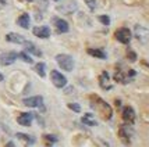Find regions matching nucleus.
<instances>
[{"label": "nucleus", "instance_id": "20e7f679", "mask_svg": "<svg viewBox=\"0 0 149 147\" xmlns=\"http://www.w3.org/2000/svg\"><path fill=\"white\" fill-rule=\"evenodd\" d=\"M50 79H52L53 85L56 86V88H64L65 85H67V78L61 74V72H58V71L53 70L52 72H50Z\"/></svg>", "mask_w": 149, "mask_h": 147}, {"label": "nucleus", "instance_id": "4468645a", "mask_svg": "<svg viewBox=\"0 0 149 147\" xmlns=\"http://www.w3.org/2000/svg\"><path fill=\"white\" fill-rule=\"evenodd\" d=\"M54 25H56V28L58 29V32L61 33H65L68 32V22L67 21H64V19H54Z\"/></svg>", "mask_w": 149, "mask_h": 147}, {"label": "nucleus", "instance_id": "2eb2a0df", "mask_svg": "<svg viewBox=\"0 0 149 147\" xmlns=\"http://www.w3.org/2000/svg\"><path fill=\"white\" fill-rule=\"evenodd\" d=\"M35 70H36V72L39 74L40 78L46 77V64L45 63H38V64H35Z\"/></svg>", "mask_w": 149, "mask_h": 147}, {"label": "nucleus", "instance_id": "1a4fd4ad", "mask_svg": "<svg viewBox=\"0 0 149 147\" xmlns=\"http://www.w3.org/2000/svg\"><path fill=\"white\" fill-rule=\"evenodd\" d=\"M33 35L35 36H38L40 39H46L50 36V29L47 28V26H35L33 28Z\"/></svg>", "mask_w": 149, "mask_h": 147}, {"label": "nucleus", "instance_id": "a878e982", "mask_svg": "<svg viewBox=\"0 0 149 147\" xmlns=\"http://www.w3.org/2000/svg\"><path fill=\"white\" fill-rule=\"evenodd\" d=\"M6 147H15V146H14V143H13V141H8V143L6 144Z\"/></svg>", "mask_w": 149, "mask_h": 147}, {"label": "nucleus", "instance_id": "cd10ccee", "mask_svg": "<svg viewBox=\"0 0 149 147\" xmlns=\"http://www.w3.org/2000/svg\"><path fill=\"white\" fill-rule=\"evenodd\" d=\"M0 81H3V75L1 74H0Z\"/></svg>", "mask_w": 149, "mask_h": 147}, {"label": "nucleus", "instance_id": "6e6552de", "mask_svg": "<svg viewBox=\"0 0 149 147\" xmlns=\"http://www.w3.org/2000/svg\"><path fill=\"white\" fill-rule=\"evenodd\" d=\"M123 119L127 122V124H132V122L135 121V111L132 110V107H130V106L124 107V110H123Z\"/></svg>", "mask_w": 149, "mask_h": 147}, {"label": "nucleus", "instance_id": "a211bd4d", "mask_svg": "<svg viewBox=\"0 0 149 147\" xmlns=\"http://www.w3.org/2000/svg\"><path fill=\"white\" fill-rule=\"evenodd\" d=\"M17 137H18V139H22V140H25V141H28V144H32L33 141H35L32 137H31V136L24 135V133H17Z\"/></svg>", "mask_w": 149, "mask_h": 147}, {"label": "nucleus", "instance_id": "f03ea898", "mask_svg": "<svg viewBox=\"0 0 149 147\" xmlns=\"http://www.w3.org/2000/svg\"><path fill=\"white\" fill-rule=\"evenodd\" d=\"M134 33H135V38L138 39L142 45H145V43L149 42V28L142 26V25H135Z\"/></svg>", "mask_w": 149, "mask_h": 147}, {"label": "nucleus", "instance_id": "393cba45", "mask_svg": "<svg viewBox=\"0 0 149 147\" xmlns=\"http://www.w3.org/2000/svg\"><path fill=\"white\" fill-rule=\"evenodd\" d=\"M128 58H130V60H135L136 54L134 53V51H128Z\"/></svg>", "mask_w": 149, "mask_h": 147}, {"label": "nucleus", "instance_id": "f8f14e48", "mask_svg": "<svg viewBox=\"0 0 149 147\" xmlns=\"http://www.w3.org/2000/svg\"><path fill=\"white\" fill-rule=\"evenodd\" d=\"M24 49H25V51L31 53V54L36 56V57H42V56H43V54H42V51L39 50V49L33 45L32 42H28V40H25V43H24Z\"/></svg>", "mask_w": 149, "mask_h": 147}, {"label": "nucleus", "instance_id": "bb28decb", "mask_svg": "<svg viewBox=\"0 0 149 147\" xmlns=\"http://www.w3.org/2000/svg\"><path fill=\"white\" fill-rule=\"evenodd\" d=\"M19 1H26V3H31V1H33V0H19Z\"/></svg>", "mask_w": 149, "mask_h": 147}, {"label": "nucleus", "instance_id": "c85d7f7f", "mask_svg": "<svg viewBox=\"0 0 149 147\" xmlns=\"http://www.w3.org/2000/svg\"><path fill=\"white\" fill-rule=\"evenodd\" d=\"M56 1H57V0H56Z\"/></svg>", "mask_w": 149, "mask_h": 147}, {"label": "nucleus", "instance_id": "ddd939ff", "mask_svg": "<svg viewBox=\"0 0 149 147\" xmlns=\"http://www.w3.org/2000/svg\"><path fill=\"white\" fill-rule=\"evenodd\" d=\"M17 24H18L21 28H24V29H28V28H29V24H31L29 15H28L26 13H24L22 15H19L18 19H17Z\"/></svg>", "mask_w": 149, "mask_h": 147}, {"label": "nucleus", "instance_id": "f3484780", "mask_svg": "<svg viewBox=\"0 0 149 147\" xmlns=\"http://www.w3.org/2000/svg\"><path fill=\"white\" fill-rule=\"evenodd\" d=\"M120 133H121V136H124V137L128 140V139H130V136L132 135V130H131L128 126H123V128H121V130H120Z\"/></svg>", "mask_w": 149, "mask_h": 147}, {"label": "nucleus", "instance_id": "6ab92c4d", "mask_svg": "<svg viewBox=\"0 0 149 147\" xmlns=\"http://www.w3.org/2000/svg\"><path fill=\"white\" fill-rule=\"evenodd\" d=\"M18 57L21 58V60H24L25 63H32V58L29 57L25 51H21V53H18Z\"/></svg>", "mask_w": 149, "mask_h": 147}, {"label": "nucleus", "instance_id": "4be33fe9", "mask_svg": "<svg viewBox=\"0 0 149 147\" xmlns=\"http://www.w3.org/2000/svg\"><path fill=\"white\" fill-rule=\"evenodd\" d=\"M99 21L103 24V25H109L110 24V18L107 15H99Z\"/></svg>", "mask_w": 149, "mask_h": 147}, {"label": "nucleus", "instance_id": "f257e3e1", "mask_svg": "<svg viewBox=\"0 0 149 147\" xmlns=\"http://www.w3.org/2000/svg\"><path fill=\"white\" fill-rule=\"evenodd\" d=\"M56 61H57L58 67L61 70L67 71V72L72 71V68H74V58L71 56H68V54H57L56 56Z\"/></svg>", "mask_w": 149, "mask_h": 147}, {"label": "nucleus", "instance_id": "39448f33", "mask_svg": "<svg viewBox=\"0 0 149 147\" xmlns=\"http://www.w3.org/2000/svg\"><path fill=\"white\" fill-rule=\"evenodd\" d=\"M57 10L61 14H72L77 10V3H75L74 0H67V1L61 3V4L57 7Z\"/></svg>", "mask_w": 149, "mask_h": 147}, {"label": "nucleus", "instance_id": "dca6fc26", "mask_svg": "<svg viewBox=\"0 0 149 147\" xmlns=\"http://www.w3.org/2000/svg\"><path fill=\"white\" fill-rule=\"evenodd\" d=\"M88 53L93 56V57H97V58H106V54H104V51L102 50H97V49H89Z\"/></svg>", "mask_w": 149, "mask_h": 147}, {"label": "nucleus", "instance_id": "9d476101", "mask_svg": "<svg viewBox=\"0 0 149 147\" xmlns=\"http://www.w3.org/2000/svg\"><path fill=\"white\" fill-rule=\"evenodd\" d=\"M32 119H33L32 114H29V112H22V114L17 118V122H18L19 125H22V126H31Z\"/></svg>", "mask_w": 149, "mask_h": 147}, {"label": "nucleus", "instance_id": "412c9836", "mask_svg": "<svg viewBox=\"0 0 149 147\" xmlns=\"http://www.w3.org/2000/svg\"><path fill=\"white\" fill-rule=\"evenodd\" d=\"M68 108L72 110L74 112H79V111H81V106L77 104V103H70V104H68Z\"/></svg>", "mask_w": 149, "mask_h": 147}, {"label": "nucleus", "instance_id": "9b49d317", "mask_svg": "<svg viewBox=\"0 0 149 147\" xmlns=\"http://www.w3.org/2000/svg\"><path fill=\"white\" fill-rule=\"evenodd\" d=\"M6 40L10 42V43H17V45H24L25 43V38L22 35H18V33H8L6 35Z\"/></svg>", "mask_w": 149, "mask_h": 147}, {"label": "nucleus", "instance_id": "aec40b11", "mask_svg": "<svg viewBox=\"0 0 149 147\" xmlns=\"http://www.w3.org/2000/svg\"><path fill=\"white\" fill-rule=\"evenodd\" d=\"M82 122H84V124H86V125H92V126H95V125H96V121L89 119V114H86L84 118H82Z\"/></svg>", "mask_w": 149, "mask_h": 147}, {"label": "nucleus", "instance_id": "b1692460", "mask_svg": "<svg viewBox=\"0 0 149 147\" xmlns=\"http://www.w3.org/2000/svg\"><path fill=\"white\" fill-rule=\"evenodd\" d=\"M45 139L46 140H49L50 143H56V141H57V137H56V136H52V135H46Z\"/></svg>", "mask_w": 149, "mask_h": 147}, {"label": "nucleus", "instance_id": "0eeeda50", "mask_svg": "<svg viewBox=\"0 0 149 147\" xmlns=\"http://www.w3.org/2000/svg\"><path fill=\"white\" fill-rule=\"evenodd\" d=\"M18 58V53L15 51H8V53H4L0 56V64L1 65H11Z\"/></svg>", "mask_w": 149, "mask_h": 147}, {"label": "nucleus", "instance_id": "423d86ee", "mask_svg": "<svg viewBox=\"0 0 149 147\" xmlns=\"http://www.w3.org/2000/svg\"><path fill=\"white\" fill-rule=\"evenodd\" d=\"M116 39L120 42V43H124V45L130 43V40H131L130 29H128V28H120V29H117L116 31Z\"/></svg>", "mask_w": 149, "mask_h": 147}, {"label": "nucleus", "instance_id": "7ed1b4c3", "mask_svg": "<svg viewBox=\"0 0 149 147\" xmlns=\"http://www.w3.org/2000/svg\"><path fill=\"white\" fill-rule=\"evenodd\" d=\"M24 104L26 107H32V108H39L40 111H45L43 107V97L42 96H32L24 99Z\"/></svg>", "mask_w": 149, "mask_h": 147}, {"label": "nucleus", "instance_id": "5701e85b", "mask_svg": "<svg viewBox=\"0 0 149 147\" xmlns=\"http://www.w3.org/2000/svg\"><path fill=\"white\" fill-rule=\"evenodd\" d=\"M85 4L89 7L91 10H95L96 8V0H85Z\"/></svg>", "mask_w": 149, "mask_h": 147}]
</instances>
